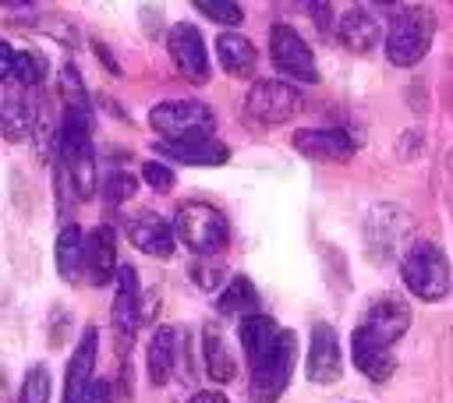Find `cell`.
Here are the masks:
<instances>
[{
    "instance_id": "6da1fadb",
    "label": "cell",
    "mask_w": 453,
    "mask_h": 403,
    "mask_svg": "<svg viewBox=\"0 0 453 403\" xmlns=\"http://www.w3.org/2000/svg\"><path fill=\"white\" fill-rule=\"evenodd\" d=\"M251 382H248V399L251 403H276L283 389L290 385L294 361H297V336L290 329H280L269 315H248L237 325Z\"/></svg>"
},
{
    "instance_id": "7a4b0ae2",
    "label": "cell",
    "mask_w": 453,
    "mask_h": 403,
    "mask_svg": "<svg viewBox=\"0 0 453 403\" xmlns=\"http://www.w3.org/2000/svg\"><path fill=\"white\" fill-rule=\"evenodd\" d=\"M400 279L418 300H442L449 293V258L435 240H414L400 255Z\"/></svg>"
},
{
    "instance_id": "3957f363",
    "label": "cell",
    "mask_w": 453,
    "mask_h": 403,
    "mask_svg": "<svg viewBox=\"0 0 453 403\" xmlns=\"http://www.w3.org/2000/svg\"><path fill=\"white\" fill-rule=\"evenodd\" d=\"M173 230H177V240L195 258H209V255L223 251L230 240L226 216L209 202H180L173 212Z\"/></svg>"
},
{
    "instance_id": "277c9868",
    "label": "cell",
    "mask_w": 453,
    "mask_h": 403,
    "mask_svg": "<svg viewBox=\"0 0 453 403\" xmlns=\"http://www.w3.org/2000/svg\"><path fill=\"white\" fill-rule=\"evenodd\" d=\"M432 35H435V18L428 7L418 4L396 7L393 25L386 32V60L396 67H414L432 49Z\"/></svg>"
},
{
    "instance_id": "5b68a950",
    "label": "cell",
    "mask_w": 453,
    "mask_h": 403,
    "mask_svg": "<svg viewBox=\"0 0 453 403\" xmlns=\"http://www.w3.org/2000/svg\"><path fill=\"white\" fill-rule=\"evenodd\" d=\"M149 127L163 134L159 141H191V138H212L216 117L198 99H163L149 110Z\"/></svg>"
},
{
    "instance_id": "8992f818",
    "label": "cell",
    "mask_w": 453,
    "mask_h": 403,
    "mask_svg": "<svg viewBox=\"0 0 453 403\" xmlns=\"http://www.w3.org/2000/svg\"><path fill=\"white\" fill-rule=\"evenodd\" d=\"M269 60L273 67L283 74V78H294V81H322L319 78V64H315V53L311 46L301 39V32L294 25H273L269 28Z\"/></svg>"
},
{
    "instance_id": "52a82bcc",
    "label": "cell",
    "mask_w": 453,
    "mask_h": 403,
    "mask_svg": "<svg viewBox=\"0 0 453 403\" xmlns=\"http://www.w3.org/2000/svg\"><path fill=\"white\" fill-rule=\"evenodd\" d=\"M244 106L262 124H287L304 110V95L283 78H262V81H251Z\"/></svg>"
},
{
    "instance_id": "ba28073f",
    "label": "cell",
    "mask_w": 453,
    "mask_h": 403,
    "mask_svg": "<svg viewBox=\"0 0 453 403\" xmlns=\"http://www.w3.org/2000/svg\"><path fill=\"white\" fill-rule=\"evenodd\" d=\"M411 329V308L400 300V297H379L368 304L365 318L354 325L357 336H365L368 343L382 346V350H393Z\"/></svg>"
},
{
    "instance_id": "9c48e42d",
    "label": "cell",
    "mask_w": 453,
    "mask_h": 403,
    "mask_svg": "<svg viewBox=\"0 0 453 403\" xmlns=\"http://www.w3.org/2000/svg\"><path fill=\"white\" fill-rule=\"evenodd\" d=\"M166 49H170V60H173V67L180 71L184 81H191V85H205L209 81L212 67H209V49H205V39H202L198 25L177 21L166 32Z\"/></svg>"
},
{
    "instance_id": "30bf717a",
    "label": "cell",
    "mask_w": 453,
    "mask_h": 403,
    "mask_svg": "<svg viewBox=\"0 0 453 403\" xmlns=\"http://www.w3.org/2000/svg\"><path fill=\"white\" fill-rule=\"evenodd\" d=\"M113 308H110V322H113V336H117V346L120 354L131 350L134 343V332L142 325V297H138V276L131 265H120L117 279H113Z\"/></svg>"
},
{
    "instance_id": "8fae6325",
    "label": "cell",
    "mask_w": 453,
    "mask_h": 403,
    "mask_svg": "<svg viewBox=\"0 0 453 403\" xmlns=\"http://www.w3.org/2000/svg\"><path fill=\"white\" fill-rule=\"evenodd\" d=\"M124 233L127 240L142 251V255H152V258H170L177 251V230L173 223H166L159 212L152 209H138L124 219Z\"/></svg>"
},
{
    "instance_id": "7c38bea8",
    "label": "cell",
    "mask_w": 453,
    "mask_h": 403,
    "mask_svg": "<svg viewBox=\"0 0 453 403\" xmlns=\"http://www.w3.org/2000/svg\"><path fill=\"white\" fill-rule=\"evenodd\" d=\"M304 375L315 385H333L343 375V354H340V339L336 329L329 322H315L311 325V339H308V357H304Z\"/></svg>"
},
{
    "instance_id": "4fadbf2b",
    "label": "cell",
    "mask_w": 453,
    "mask_h": 403,
    "mask_svg": "<svg viewBox=\"0 0 453 403\" xmlns=\"http://www.w3.org/2000/svg\"><path fill=\"white\" fill-rule=\"evenodd\" d=\"M294 148L315 163H347L357 152V141L343 127H301L294 134Z\"/></svg>"
},
{
    "instance_id": "5bb4252c",
    "label": "cell",
    "mask_w": 453,
    "mask_h": 403,
    "mask_svg": "<svg viewBox=\"0 0 453 403\" xmlns=\"http://www.w3.org/2000/svg\"><path fill=\"white\" fill-rule=\"evenodd\" d=\"M96 350H99V332L92 325H85L71 361H67V371H64V392H60V403H85L88 389L96 385L92 371H96Z\"/></svg>"
},
{
    "instance_id": "9a60e30c",
    "label": "cell",
    "mask_w": 453,
    "mask_h": 403,
    "mask_svg": "<svg viewBox=\"0 0 453 403\" xmlns=\"http://www.w3.org/2000/svg\"><path fill=\"white\" fill-rule=\"evenodd\" d=\"M113 272H120L117 265V233L110 223H99L85 233V262H81V276L92 286H106L110 279H117Z\"/></svg>"
},
{
    "instance_id": "2e32d148",
    "label": "cell",
    "mask_w": 453,
    "mask_h": 403,
    "mask_svg": "<svg viewBox=\"0 0 453 403\" xmlns=\"http://www.w3.org/2000/svg\"><path fill=\"white\" fill-rule=\"evenodd\" d=\"M336 35H340V42H343L350 53H372V49L379 46V39H382V25H379V18H375L372 7L354 4V7H347V11L336 18ZM382 42H386V39H382Z\"/></svg>"
},
{
    "instance_id": "e0dca14e",
    "label": "cell",
    "mask_w": 453,
    "mask_h": 403,
    "mask_svg": "<svg viewBox=\"0 0 453 403\" xmlns=\"http://www.w3.org/2000/svg\"><path fill=\"white\" fill-rule=\"evenodd\" d=\"M35 92L21 88L18 81L4 85V106H0V127L7 141H21L25 134L35 131Z\"/></svg>"
},
{
    "instance_id": "ac0fdd59",
    "label": "cell",
    "mask_w": 453,
    "mask_h": 403,
    "mask_svg": "<svg viewBox=\"0 0 453 403\" xmlns=\"http://www.w3.org/2000/svg\"><path fill=\"white\" fill-rule=\"evenodd\" d=\"M156 152L184 163V166H223L230 159V145L219 138H191V141H156Z\"/></svg>"
},
{
    "instance_id": "d6986e66",
    "label": "cell",
    "mask_w": 453,
    "mask_h": 403,
    "mask_svg": "<svg viewBox=\"0 0 453 403\" xmlns=\"http://www.w3.org/2000/svg\"><path fill=\"white\" fill-rule=\"evenodd\" d=\"M177 361H180V332L170 329V325L156 329L152 339H149V350H145L149 382L152 385H166L170 375H173V368H177Z\"/></svg>"
},
{
    "instance_id": "ffe728a7",
    "label": "cell",
    "mask_w": 453,
    "mask_h": 403,
    "mask_svg": "<svg viewBox=\"0 0 453 403\" xmlns=\"http://www.w3.org/2000/svg\"><path fill=\"white\" fill-rule=\"evenodd\" d=\"M81 262H85V233L78 223H64L57 240H53V265L57 276L64 283H74L81 276Z\"/></svg>"
},
{
    "instance_id": "44dd1931",
    "label": "cell",
    "mask_w": 453,
    "mask_h": 403,
    "mask_svg": "<svg viewBox=\"0 0 453 403\" xmlns=\"http://www.w3.org/2000/svg\"><path fill=\"white\" fill-rule=\"evenodd\" d=\"M216 57H219L223 71L234 74V78H251L255 74V64H258V53H255L251 39H244L241 32H219Z\"/></svg>"
},
{
    "instance_id": "7402d4cb",
    "label": "cell",
    "mask_w": 453,
    "mask_h": 403,
    "mask_svg": "<svg viewBox=\"0 0 453 403\" xmlns=\"http://www.w3.org/2000/svg\"><path fill=\"white\" fill-rule=\"evenodd\" d=\"M350 361H354V368H357L365 378H372V382H386V378L396 371L393 350H382V346L361 339L357 332H350Z\"/></svg>"
},
{
    "instance_id": "603a6c76",
    "label": "cell",
    "mask_w": 453,
    "mask_h": 403,
    "mask_svg": "<svg viewBox=\"0 0 453 403\" xmlns=\"http://www.w3.org/2000/svg\"><path fill=\"white\" fill-rule=\"evenodd\" d=\"M216 308H219V315H237V318L258 315V290H255V283L248 276H230L226 286L216 297Z\"/></svg>"
},
{
    "instance_id": "cb8c5ba5",
    "label": "cell",
    "mask_w": 453,
    "mask_h": 403,
    "mask_svg": "<svg viewBox=\"0 0 453 403\" xmlns=\"http://www.w3.org/2000/svg\"><path fill=\"white\" fill-rule=\"evenodd\" d=\"M202 361H205V375H209L212 382H219V385L230 382L234 371H237L234 354H230L226 339H223L216 329H205V336H202Z\"/></svg>"
},
{
    "instance_id": "d4e9b609",
    "label": "cell",
    "mask_w": 453,
    "mask_h": 403,
    "mask_svg": "<svg viewBox=\"0 0 453 403\" xmlns=\"http://www.w3.org/2000/svg\"><path fill=\"white\" fill-rule=\"evenodd\" d=\"M53 392V378L46 371V364H32L21 375V389H18V403H50Z\"/></svg>"
},
{
    "instance_id": "484cf974",
    "label": "cell",
    "mask_w": 453,
    "mask_h": 403,
    "mask_svg": "<svg viewBox=\"0 0 453 403\" xmlns=\"http://www.w3.org/2000/svg\"><path fill=\"white\" fill-rule=\"evenodd\" d=\"M42 78H46V60H42V53L21 49V53L14 57V78H11V81H18L21 88L35 92V88L42 85Z\"/></svg>"
},
{
    "instance_id": "4316f807",
    "label": "cell",
    "mask_w": 453,
    "mask_h": 403,
    "mask_svg": "<svg viewBox=\"0 0 453 403\" xmlns=\"http://www.w3.org/2000/svg\"><path fill=\"white\" fill-rule=\"evenodd\" d=\"M99 191H103L106 205H124V202L134 198V191H138V177L127 173V170H110V173L103 177Z\"/></svg>"
},
{
    "instance_id": "83f0119b",
    "label": "cell",
    "mask_w": 453,
    "mask_h": 403,
    "mask_svg": "<svg viewBox=\"0 0 453 403\" xmlns=\"http://www.w3.org/2000/svg\"><path fill=\"white\" fill-rule=\"evenodd\" d=\"M195 11L209 21H216V25H226V28L241 25V18H244L237 0H195Z\"/></svg>"
},
{
    "instance_id": "f1b7e54d",
    "label": "cell",
    "mask_w": 453,
    "mask_h": 403,
    "mask_svg": "<svg viewBox=\"0 0 453 403\" xmlns=\"http://www.w3.org/2000/svg\"><path fill=\"white\" fill-rule=\"evenodd\" d=\"M142 180L152 187V191H159V194H166L170 187H173V170L166 166V163H159V159H145L142 163Z\"/></svg>"
},
{
    "instance_id": "f546056e",
    "label": "cell",
    "mask_w": 453,
    "mask_h": 403,
    "mask_svg": "<svg viewBox=\"0 0 453 403\" xmlns=\"http://www.w3.org/2000/svg\"><path fill=\"white\" fill-rule=\"evenodd\" d=\"M191 279L198 283V286H205V290H212L219 279H223V269L216 265V262H205V258H198L195 265H191Z\"/></svg>"
},
{
    "instance_id": "4dcf8cb0",
    "label": "cell",
    "mask_w": 453,
    "mask_h": 403,
    "mask_svg": "<svg viewBox=\"0 0 453 403\" xmlns=\"http://www.w3.org/2000/svg\"><path fill=\"white\" fill-rule=\"evenodd\" d=\"M14 57H18V49L11 42H0V74H4V85L14 78Z\"/></svg>"
},
{
    "instance_id": "1f68e13d",
    "label": "cell",
    "mask_w": 453,
    "mask_h": 403,
    "mask_svg": "<svg viewBox=\"0 0 453 403\" xmlns=\"http://www.w3.org/2000/svg\"><path fill=\"white\" fill-rule=\"evenodd\" d=\"M85 403H113V382H106V378H99L92 389H88V396H85Z\"/></svg>"
},
{
    "instance_id": "d6a6232c",
    "label": "cell",
    "mask_w": 453,
    "mask_h": 403,
    "mask_svg": "<svg viewBox=\"0 0 453 403\" xmlns=\"http://www.w3.org/2000/svg\"><path fill=\"white\" fill-rule=\"evenodd\" d=\"M188 403H230V399H226V392H219V389H198Z\"/></svg>"
},
{
    "instance_id": "836d02e7",
    "label": "cell",
    "mask_w": 453,
    "mask_h": 403,
    "mask_svg": "<svg viewBox=\"0 0 453 403\" xmlns=\"http://www.w3.org/2000/svg\"><path fill=\"white\" fill-rule=\"evenodd\" d=\"M311 14L319 18V28H322V32H329V18H333V7H329V4H315V7H311Z\"/></svg>"
}]
</instances>
